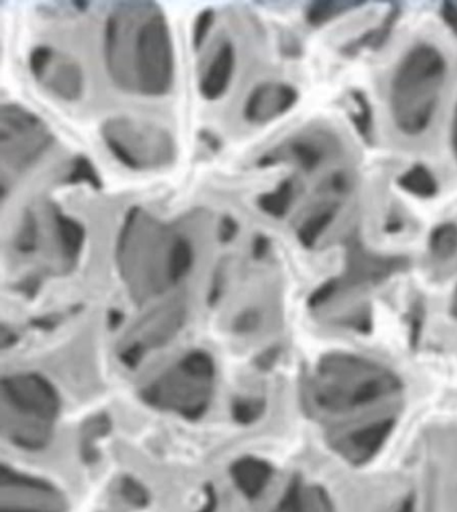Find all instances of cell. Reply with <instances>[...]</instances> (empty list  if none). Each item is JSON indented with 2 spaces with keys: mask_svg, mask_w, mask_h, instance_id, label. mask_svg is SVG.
I'll return each mask as SVG.
<instances>
[{
  "mask_svg": "<svg viewBox=\"0 0 457 512\" xmlns=\"http://www.w3.org/2000/svg\"><path fill=\"white\" fill-rule=\"evenodd\" d=\"M447 72L443 55L428 45L409 51L392 82V109L396 124L408 136L428 128Z\"/></svg>",
  "mask_w": 457,
  "mask_h": 512,
  "instance_id": "obj_1",
  "label": "cell"
},
{
  "mask_svg": "<svg viewBox=\"0 0 457 512\" xmlns=\"http://www.w3.org/2000/svg\"><path fill=\"white\" fill-rule=\"evenodd\" d=\"M399 381L380 366L352 357H333L322 365L315 403L325 412L344 415L393 395Z\"/></svg>",
  "mask_w": 457,
  "mask_h": 512,
  "instance_id": "obj_2",
  "label": "cell"
},
{
  "mask_svg": "<svg viewBox=\"0 0 457 512\" xmlns=\"http://www.w3.org/2000/svg\"><path fill=\"white\" fill-rule=\"evenodd\" d=\"M121 29L129 35L132 49L133 76L140 92L147 96H163L171 89L173 81V47L169 26L159 10L143 9V14L136 17V9H132V31L128 14H114ZM139 15V9H137ZM121 39L109 27L105 26V42Z\"/></svg>",
  "mask_w": 457,
  "mask_h": 512,
  "instance_id": "obj_3",
  "label": "cell"
},
{
  "mask_svg": "<svg viewBox=\"0 0 457 512\" xmlns=\"http://www.w3.org/2000/svg\"><path fill=\"white\" fill-rule=\"evenodd\" d=\"M122 122L129 132V137H132L130 143L114 140L112 137H104V141L113 156L126 168L141 171L148 167L149 161L161 160L159 157L163 153L168 155L171 151L168 137L163 136L160 131L133 124L126 118H122Z\"/></svg>",
  "mask_w": 457,
  "mask_h": 512,
  "instance_id": "obj_4",
  "label": "cell"
},
{
  "mask_svg": "<svg viewBox=\"0 0 457 512\" xmlns=\"http://www.w3.org/2000/svg\"><path fill=\"white\" fill-rule=\"evenodd\" d=\"M298 92L289 85L263 84L254 89L244 106L247 121L262 124L270 118L281 116L293 108Z\"/></svg>",
  "mask_w": 457,
  "mask_h": 512,
  "instance_id": "obj_5",
  "label": "cell"
},
{
  "mask_svg": "<svg viewBox=\"0 0 457 512\" xmlns=\"http://www.w3.org/2000/svg\"><path fill=\"white\" fill-rule=\"evenodd\" d=\"M392 427V420L386 419L361 429H354L341 439L338 447L344 452L346 458L358 460V462L369 459L381 447L382 441L386 439Z\"/></svg>",
  "mask_w": 457,
  "mask_h": 512,
  "instance_id": "obj_6",
  "label": "cell"
},
{
  "mask_svg": "<svg viewBox=\"0 0 457 512\" xmlns=\"http://www.w3.org/2000/svg\"><path fill=\"white\" fill-rule=\"evenodd\" d=\"M235 69V50L231 43H224L206 76L200 82V93L208 101H215L227 92L228 86L234 76Z\"/></svg>",
  "mask_w": 457,
  "mask_h": 512,
  "instance_id": "obj_7",
  "label": "cell"
},
{
  "mask_svg": "<svg viewBox=\"0 0 457 512\" xmlns=\"http://www.w3.org/2000/svg\"><path fill=\"white\" fill-rule=\"evenodd\" d=\"M50 85L58 96L74 101L81 97L82 89H84V77L77 65L65 63V65L59 66L57 73L51 78Z\"/></svg>",
  "mask_w": 457,
  "mask_h": 512,
  "instance_id": "obj_8",
  "label": "cell"
},
{
  "mask_svg": "<svg viewBox=\"0 0 457 512\" xmlns=\"http://www.w3.org/2000/svg\"><path fill=\"white\" fill-rule=\"evenodd\" d=\"M399 184L409 194L419 196V198H432L437 192L436 179L424 165H415L405 172L400 177Z\"/></svg>",
  "mask_w": 457,
  "mask_h": 512,
  "instance_id": "obj_9",
  "label": "cell"
},
{
  "mask_svg": "<svg viewBox=\"0 0 457 512\" xmlns=\"http://www.w3.org/2000/svg\"><path fill=\"white\" fill-rule=\"evenodd\" d=\"M294 188L291 180H283L273 192L262 194L258 198V207L267 215L281 219L287 214L293 200Z\"/></svg>",
  "mask_w": 457,
  "mask_h": 512,
  "instance_id": "obj_10",
  "label": "cell"
},
{
  "mask_svg": "<svg viewBox=\"0 0 457 512\" xmlns=\"http://www.w3.org/2000/svg\"><path fill=\"white\" fill-rule=\"evenodd\" d=\"M55 224H57L58 235L66 252L72 256L77 255L84 246V226L78 223L77 220L61 214L55 215Z\"/></svg>",
  "mask_w": 457,
  "mask_h": 512,
  "instance_id": "obj_11",
  "label": "cell"
},
{
  "mask_svg": "<svg viewBox=\"0 0 457 512\" xmlns=\"http://www.w3.org/2000/svg\"><path fill=\"white\" fill-rule=\"evenodd\" d=\"M193 261V250L187 239L179 238L173 242L169 255V275L172 281H179L189 269Z\"/></svg>",
  "mask_w": 457,
  "mask_h": 512,
  "instance_id": "obj_12",
  "label": "cell"
},
{
  "mask_svg": "<svg viewBox=\"0 0 457 512\" xmlns=\"http://www.w3.org/2000/svg\"><path fill=\"white\" fill-rule=\"evenodd\" d=\"M431 248L433 254L440 258H449L457 251V226L444 223L437 227L431 235Z\"/></svg>",
  "mask_w": 457,
  "mask_h": 512,
  "instance_id": "obj_13",
  "label": "cell"
},
{
  "mask_svg": "<svg viewBox=\"0 0 457 512\" xmlns=\"http://www.w3.org/2000/svg\"><path fill=\"white\" fill-rule=\"evenodd\" d=\"M358 2H314L306 11V21L311 26H321L336 17L341 11L348 10L352 6H360Z\"/></svg>",
  "mask_w": 457,
  "mask_h": 512,
  "instance_id": "obj_14",
  "label": "cell"
},
{
  "mask_svg": "<svg viewBox=\"0 0 457 512\" xmlns=\"http://www.w3.org/2000/svg\"><path fill=\"white\" fill-rule=\"evenodd\" d=\"M333 218L334 210H328L306 220L298 231L299 242L306 247L313 246L315 240H317L319 236H321L322 232L329 227V224L332 223Z\"/></svg>",
  "mask_w": 457,
  "mask_h": 512,
  "instance_id": "obj_15",
  "label": "cell"
},
{
  "mask_svg": "<svg viewBox=\"0 0 457 512\" xmlns=\"http://www.w3.org/2000/svg\"><path fill=\"white\" fill-rule=\"evenodd\" d=\"M70 181H73V183L84 181V183H88L90 187L96 189V191H100V189L104 187L97 169L94 168L92 161L85 156L77 157L72 175H70Z\"/></svg>",
  "mask_w": 457,
  "mask_h": 512,
  "instance_id": "obj_16",
  "label": "cell"
},
{
  "mask_svg": "<svg viewBox=\"0 0 457 512\" xmlns=\"http://www.w3.org/2000/svg\"><path fill=\"white\" fill-rule=\"evenodd\" d=\"M215 22V13L212 9L202 11L196 18L195 25L192 30V46L196 51L200 50L206 41L208 33H210L212 25Z\"/></svg>",
  "mask_w": 457,
  "mask_h": 512,
  "instance_id": "obj_17",
  "label": "cell"
},
{
  "mask_svg": "<svg viewBox=\"0 0 457 512\" xmlns=\"http://www.w3.org/2000/svg\"><path fill=\"white\" fill-rule=\"evenodd\" d=\"M54 57V51L47 46H39L35 47L30 54V70L33 73V76L37 78V80H42L43 74H45L46 69L49 68L51 59Z\"/></svg>",
  "mask_w": 457,
  "mask_h": 512,
  "instance_id": "obj_18",
  "label": "cell"
},
{
  "mask_svg": "<svg viewBox=\"0 0 457 512\" xmlns=\"http://www.w3.org/2000/svg\"><path fill=\"white\" fill-rule=\"evenodd\" d=\"M396 21V14L390 13L389 17L385 19V22L382 23L380 29L370 31V33L366 34L364 38L360 39V42L356 43L358 47H372V49H377L382 45V42L388 38L390 30H392L393 22Z\"/></svg>",
  "mask_w": 457,
  "mask_h": 512,
  "instance_id": "obj_19",
  "label": "cell"
},
{
  "mask_svg": "<svg viewBox=\"0 0 457 512\" xmlns=\"http://www.w3.org/2000/svg\"><path fill=\"white\" fill-rule=\"evenodd\" d=\"M291 149H293L294 156L297 157L299 164H301L303 168L311 171V169L317 167L321 155H319V152L313 145L297 143L294 144Z\"/></svg>",
  "mask_w": 457,
  "mask_h": 512,
  "instance_id": "obj_20",
  "label": "cell"
},
{
  "mask_svg": "<svg viewBox=\"0 0 457 512\" xmlns=\"http://www.w3.org/2000/svg\"><path fill=\"white\" fill-rule=\"evenodd\" d=\"M35 240H37V222L34 216L26 215L25 226L21 235H19L18 248L23 252H31L35 247Z\"/></svg>",
  "mask_w": 457,
  "mask_h": 512,
  "instance_id": "obj_21",
  "label": "cell"
},
{
  "mask_svg": "<svg viewBox=\"0 0 457 512\" xmlns=\"http://www.w3.org/2000/svg\"><path fill=\"white\" fill-rule=\"evenodd\" d=\"M353 97L357 102L358 109H360V112L353 117V120L356 122L358 131H360L361 135L366 137L368 136L370 129V121H372L368 101H366L365 97L360 93H354Z\"/></svg>",
  "mask_w": 457,
  "mask_h": 512,
  "instance_id": "obj_22",
  "label": "cell"
},
{
  "mask_svg": "<svg viewBox=\"0 0 457 512\" xmlns=\"http://www.w3.org/2000/svg\"><path fill=\"white\" fill-rule=\"evenodd\" d=\"M239 226L238 222L231 216H223V219L220 220L219 226V240L223 244L230 243L231 240H234L235 236L238 235Z\"/></svg>",
  "mask_w": 457,
  "mask_h": 512,
  "instance_id": "obj_23",
  "label": "cell"
},
{
  "mask_svg": "<svg viewBox=\"0 0 457 512\" xmlns=\"http://www.w3.org/2000/svg\"><path fill=\"white\" fill-rule=\"evenodd\" d=\"M139 212V207H132L128 212H126L124 226H122L120 236H118V248H120V250L124 248L130 231H132L133 226H135V220L137 216H139Z\"/></svg>",
  "mask_w": 457,
  "mask_h": 512,
  "instance_id": "obj_24",
  "label": "cell"
},
{
  "mask_svg": "<svg viewBox=\"0 0 457 512\" xmlns=\"http://www.w3.org/2000/svg\"><path fill=\"white\" fill-rule=\"evenodd\" d=\"M441 15H443L445 23H447L453 33L457 35V5L452 2L443 3Z\"/></svg>",
  "mask_w": 457,
  "mask_h": 512,
  "instance_id": "obj_25",
  "label": "cell"
},
{
  "mask_svg": "<svg viewBox=\"0 0 457 512\" xmlns=\"http://www.w3.org/2000/svg\"><path fill=\"white\" fill-rule=\"evenodd\" d=\"M269 246V239H267L265 235L255 236L254 246H252V251H254L255 258H262V256H265Z\"/></svg>",
  "mask_w": 457,
  "mask_h": 512,
  "instance_id": "obj_26",
  "label": "cell"
},
{
  "mask_svg": "<svg viewBox=\"0 0 457 512\" xmlns=\"http://www.w3.org/2000/svg\"><path fill=\"white\" fill-rule=\"evenodd\" d=\"M200 140L203 141V143H206L208 147L212 149L214 152H218L220 148H222V143H220V140L215 135H212L210 131H200L199 133Z\"/></svg>",
  "mask_w": 457,
  "mask_h": 512,
  "instance_id": "obj_27",
  "label": "cell"
},
{
  "mask_svg": "<svg viewBox=\"0 0 457 512\" xmlns=\"http://www.w3.org/2000/svg\"><path fill=\"white\" fill-rule=\"evenodd\" d=\"M452 137H453V148H455V153H456V157H457V109H456V113H455V121H453Z\"/></svg>",
  "mask_w": 457,
  "mask_h": 512,
  "instance_id": "obj_28",
  "label": "cell"
},
{
  "mask_svg": "<svg viewBox=\"0 0 457 512\" xmlns=\"http://www.w3.org/2000/svg\"><path fill=\"white\" fill-rule=\"evenodd\" d=\"M73 5L80 11H86L88 10L89 2H74Z\"/></svg>",
  "mask_w": 457,
  "mask_h": 512,
  "instance_id": "obj_29",
  "label": "cell"
},
{
  "mask_svg": "<svg viewBox=\"0 0 457 512\" xmlns=\"http://www.w3.org/2000/svg\"><path fill=\"white\" fill-rule=\"evenodd\" d=\"M456 310H457V301H456Z\"/></svg>",
  "mask_w": 457,
  "mask_h": 512,
  "instance_id": "obj_30",
  "label": "cell"
}]
</instances>
